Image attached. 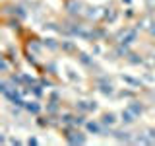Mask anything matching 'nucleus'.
Returning a JSON list of instances; mask_svg holds the SVG:
<instances>
[{
	"instance_id": "obj_1",
	"label": "nucleus",
	"mask_w": 155,
	"mask_h": 146,
	"mask_svg": "<svg viewBox=\"0 0 155 146\" xmlns=\"http://www.w3.org/2000/svg\"><path fill=\"white\" fill-rule=\"evenodd\" d=\"M62 134H64V140L68 144H85L87 142L85 134L80 130V127H74V125L64 127V129H62Z\"/></svg>"
},
{
	"instance_id": "obj_2",
	"label": "nucleus",
	"mask_w": 155,
	"mask_h": 146,
	"mask_svg": "<svg viewBox=\"0 0 155 146\" xmlns=\"http://www.w3.org/2000/svg\"><path fill=\"white\" fill-rule=\"evenodd\" d=\"M138 39V29L136 27H122L118 33L114 35V41L116 43H124V45H130Z\"/></svg>"
},
{
	"instance_id": "obj_3",
	"label": "nucleus",
	"mask_w": 155,
	"mask_h": 146,
	"mask_svg": "<svg viewBox=\"0 0 155 146\" xmlns=\"http://www.w3.org/2000/svg\"><path fill=\"white\" fill-rule=\"evenodd\" d=\"M66 10L72 18H78V16H84L85 12V6L80 2V0H66Z\"/></svg>"
},
{
	"instance_id": "obj_4",
	"label": "nucleus",
	"mask_w": 155,
	"mask_h": 146,
	"mask_svg": "<svg viewBox=\"0 0 155 146\" xmlns=\"http://www.w3.org/2000/svg\"><path fill=\"white\" fill-rule=\"evenodd\" d=\"M43 47H45V45H43V41H39L37 37H29L27 43H25L27 53H33V55H41V49Z\"/></svg>"
},
{
	"instance_id": "obj_5",
	"label": "nucleus",
	"mask_w": 155,
	"mask_h": 146,
	"mask_svg": "<svg viewBox=\"0 0 155 146\" xmlns=\"http://www.w3.org/2000/svg\"><path fill=\"white\" fill-rule=\"evenodd\" d=\"M85 129L93 134H103V123H101V121H87Z\"/></svg>"
},
{
	"instance_id": "obj_6",
	"label": "nucleus",
	"mask_w": 155,
	"mask_h": 146,
	"mask_svg": "<svg viewBox=\"0 0 155 146\" xmlns=\"http://www.w3.org/2000/svg\"><path fill=\"white\" fill-rule=\"evenodd\" d=\"M113 136L120 142H134V136L128 130H113Z\"/></svg>"
},
{
	"instance_id": "obj_7",
	"label": "nucleus",
	"mask_w": 155,
	"mask_h": 146,
	"mask_svg": "<svg viewBox=\"0 0 155 146\" xmlns=\"http://www.w3.org/2000/svg\"><path fill=\"white\" fill-rule=\"evenodd\" d=\"M116 18H118V12H116V8H103V19L105 22H109V23H114L116 22Z\"/></svg>"
},
{
	"instance_id": "obj_8",
	"label": "nucleus",
	"mask_w": 155,
	"mask_h": 146,
	"mask_svg": "<svg viewBox=\"0 0 155 146\" xmlns=\"http://www.w3.org/2000/svg\"><path fill=\"white\" fill-rule=\"evenodd\" d=\"M25 109L33 115H39L41 113V103L39 101H25Z\"/></svg>"
},
{
	"instance_id": "obj_9",
	"label": "nucleus",
	"mask_w": 155,
	"mask_h": 146,
	"mask_svg": "<svg viewBox=\"0 0 155 146\" xmlns=\"http://www.w3.org/2000/svg\"><path fill=\"white\" fill-rule=\"evenodd\" d=\"M120 117H122V123H124V125H130V123H134V121H136V115L128 109V107H126L122 113H120Z\"/></svg>"
},
{
	"instance_id": "obj_10",
	"label": "nucleus",
	"mask_w": 155,
	"mask_h": 146,
	"mask_svg": "<svg viewBox=\"0 0 155 146\" xmlns=\"http://www.w3.org/2000/svg\"><path fill=\"white\" fill-rule=\"evenodd\" d=\"M101 123L103 125H107V127H113L114 123H116V115L114 113H103V117H101Z\"/></svg>"
},
{
	"instance_id": "obj_11",
	"label": "nucleus",
	"mask_w": 155,
	"mask_h": 146,
	"mask_svg": "<svg viewBox=\"0 0 155 146\" xmlns=\"http://www.w3.org/2000/svg\"><path fill=\"white\" fill-rule=\"evenodd\" d=\"M78 58H80V62H81L84 66H87V68H95V62H93V58H91L89 55H85V53H80V57H78Z\"/></svg>"
},
{
	"instance_id": "obj_12",
	"label": "nucleus",
	"mask_w": 155,
	"mask_h": 146,
	"mask_svg": "<svg viewBox=\"0 0 155 146\" xmlns=\"http://www.w3.org/2000/svg\"><path fill=\"white\" fill-rule=\"evenodd\" d=\"M128 109H130V111H132V113H134L136 117H140V115H142V113H143V105H142V103H140V101H132V103H130V105H128Z\"/></svg>"
},
{
	"instance_id": "obj_13",
	"label": "nucleus",
	"mask_w": 155,
	"mask_h": 146,
	"mask_svg": "<svg viewBox=\"0 0 155 146\" xmlns=\"http://www.w3.org/2000/svg\"><path fill=\"white\" fill-rule=\"evenodd\" d=\"M43 45H45V47H48L51 51H58V49H60V43H58L56 39H52V37H47L45 41H43Z\"/></svg>"
},
{
	"instance_id": "obj_14",
	"label": "nucleus",
	"mask_w": 155,
	"mask_h": 146,
	"mask_svg": "<svg viewBox=\"0 0 155 146\" xmlns=\"http://www.w3.org/2000/svg\"><path fill=\"white\" fill-rule=\"evenodd\" d=\"M126 61H128L130 64H143V62H145L143 58L140 57V55H136V53H130V55L126 57Z\"/></svg>"
},
{
	"instance_id": "obj_15",
	"label": "nucleus",
	"mask_w": 155,
	"mask_h": 146,
	"mask_svg": "<svg viewBox=\"0 0 155 146\" xmlns=\"http://www.w3.org/2000/svg\"><path fill=\"white\" fill-rule=\"evenodd\" d=\"M60 49H62V51H66V53H76L78 51L76 45L72 41H60Z\"/></svg>"
},
{
	"instance_id": "obj_16",
	"label": "nucleus",
	"mask_w": 155,
	"mask_h": 146,
	"mask_svg": "<svg viewBox=\"0 0 155 146\" xmlns=\"http://www.w3.org/2000/svg\"><path fill=\"white\" fill-rule=\"evenodd\" d=\"M8 27L10 29H16V31H21V23H19V18H16V16H14L12 19H8Z\"/></svg>"
},
{
	"instance_id": "obj_17",
	"label": "nucleus",
	"mask_w": 155,
	"mask_h": 146,
	"mask_svg": "<svg viewBox=\"0 0 155 146\" xmlns=\"http://www.w3.org/2000/svg\"><path fill=\"white\" fill-rule=\"evenodd\" d=\"M124 82H128V84H132V86H136V88H142V80H136V78H132V76H120Z\"/></svg>"
},
{
	"instance_id": "obj_18",
	"label": "nucleus",
	"mask_w": 155,
	"mask_h": 146,
	"mask_svg": "<svg viewBox=\"0 0 155 146\" xmlns=\"http://www.w3.org/2000/svg\"><path fill=\"white\" fill-rule=\"evenodd\" d=\"M85 123L87 121H85L84 115H74V123H72L74 127H85Z\"/></svg>"
},
{
	"instance_id": "obj_19",
	"label": "nucleus",
	"mask_w": 155,
	"mask_h": 146,
	"mask_svg": "<svg viewBox=\"0 0 155 146\" xmlns=\"http://www.w3.org/2000/svg\"><path fill=\"white\" fill-rule=\"evenodd\" d=\"M12 14H14V16H18L19 19L25 18V10H23L21 6H14V12H12Z\"/></svg>"
},
{
	"instance_id": "obj_20",
	"label": "nucleus",
	"mask_w": 155,
	"mask_h": 146,
	"mask_svg": "<svg viewBox=\"0 0 155 146\" xmlns=\"http://www.w3.org/2000/svg\"><path fill=\"white\" fill-rule=\"evenodd\" d=\"M10 72V61H8V57L4 55L2 57V74H8Z\"/></svg>"
},
{
	"instance_id": "obj_21",
	"label": "nucleus",
	"mask_w": 155,
	"mask_h": 146,
	"mask_svg": "<svg viewBox=\"0 0 155 146\" xmlns=\"http://www.w3.org/2000/svg\"><path fill=\"white\" fill-rule=\"evenodd\" d=\"M76 107L81 111V113H85V111H91V109H89V101H78Z\"/></svg>"
},
{
	"instance_id": "obj_22",
	"label": "nucleus",
	"mask_w": 155,
	"mask_h": 146,
	"mask_svg": "<svg viewBox=\"0 0 155 146\" xmlns=\"http://www.w3.org/2000/svg\"><path fill=\"white\" fill-rule=\"evenodd\" d=\"M45 70H48V74H56V62H47Z\"/></svg>"
},
{
	"instance_id": "obj_23",
	"label": "nucleus",
	"mask_w": 155,
	"mask_h": 146,
	"mask_svg": "<svg viewBox=\"0 0 155 146\" xmlns=\"http://www.w3.org/2000/svg\"><path fill=\"white\" fill-rule=\"evenodd\" d=\"M134 16H136V12H134V10L128 6V8H126V12H124V18H126V19H132Z\"/></svg>"
},
{
	"instance_id": "obj_24",
	"label": "nucleus",
	"mask_w": 155,
	"mask_h": 146,
	"mask_svg": "<svg viewBox=\"0 0 155 146\" xmlns=\"http://www.w3.org/2000/svg\"><path fill=\"white\" fill-rule=\"evenodd\" d=\"M147 31H149V35H151V37H155V22H153V23H149Z\"/></svg>"
},
{
	"instance_id": "obj_25",
	"label": "nucleus",
	"mask_w": 155,
	"mask_h": 146,
	"mask_svg": "<svg viewBox=\"0 0 155 146\" xmlns=\"http://www.w3.org/2000/svg\"><path fill=\"white\" fill-rule=\"evenodd\" d=\"M120 96H122V97H132L134 94H132V92H128V90H122V92H120Z\"/></svg>"
},
{
	"instance_id": "obj_26",
	"label": "nucleus",
	"mask_w": 155,
	"mask_h": 146,
	"mask_svg": "<svg viewBox=\"0 0 155 146\" xmlns=\"http://www.w3.org/2000/svg\"><path fill=\"white\" fill-rule=\"evenodd\" d=\"M122 2L126 4V6H130V4H132V0H122Z\"/></svg>"
}]
</instances>
